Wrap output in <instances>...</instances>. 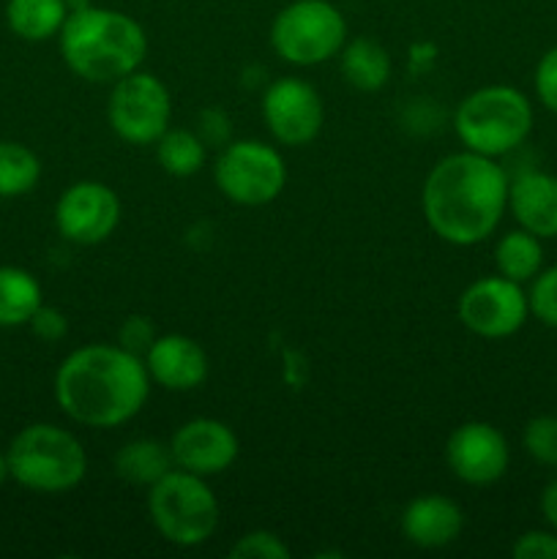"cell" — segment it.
Returning a JSON list of instances; mask_svg holds the SVG:
<instances>
[{"mask_svg": "<svg viewBox=\"0 0 557 559\" xmlns=\"http://www.w3.org/2000/svg\"><path fill=\"white\" fill-rule=\"evenodd\" d=\"M147 516L167 544L197 549L218 530L222 508L208 478L173 467L147 489Z\"/></svg>", "mask_w": 557, "mask_h": 559, "instance_id": "6", "label": "cell"}, {"mask_svg": "<svg viewBox=\"0 0 557 559\" xmlns=\"http://www.w3.org/2000/svg\"><path fill=\"white\" fill-rule=\"evenodd\" d=\"M31 331L33 336L42 338V342L47 344H55L60 342V338H66V333H69V320H66V314L60 309H55V306H38L36 314L31 317Z\"/></svg>", "mask_w": 557, "mask_h": 559, "instance_id": "32", "label": "cell"}, {"mask_svg": "<svg viewBox=\"0 0 557 559\" xmlns=\"http://www.w3.org/2000/svg\"><path fill=\"white\" fill-rule=\"evenodd\" d=\"M533 118V104L519 87L484 85L459 102L453 131L464 151L502 158L528 142Z\"/></svg>", "mask_w": 557, "mask_h": 559, "instance_id": "4", "label": "cell"}, {"mask_svg": "<svg viewBox=\"0 0 557 559\" xmlns=\"http://www.w3.org/2000/svg\"><path fill=\"white\" fill-rule=\"evenodd\" d=\"M446 464L467 486H491L508 473L511 448L506 435L486 420L457 426L446 442Z\"/></svg>", "mask_w": 557, "mask_h": 559, "instance_id": "13", "label": "cell"}, {"mask_svg": "<svg viewBox=\"0 0 557 559\" xmlns=\"http://www.w3.org/2000/svg\"><path fill=\"white\" fill-rule=\"evenodd\" d=\"M42 180V162L22 142L0 140V200L31 194Z\"/></svg>", "mask_w": 557, "mask_h": 559, "instance_id": "24", "label": "cell"}, {"mask_svg": "<svg viewBox=\"0 0 557 559\" xmlns=\"http://www.w3.org/2000/svg\"><path fill=\"white\" fill-rule=\"evenodd\" d=\"M197 134L208 147H224L233 140V126H229V115L222 107L202 109L197 118Z\"/></svg>", "mask_w": 557, "mask_h": 559, "instance_id": "31", "label": "cell"}, {"mask_svg": "<svg viewBox=\"0 0 557 559\" xmlns=\"http://www.w3.org/2000/svg\"><path fill=\"white\" fill-rule=\"evenodd\" d=\"M120 224V197L102 180H76L55 202V227L74 246L104 243Z\"/></svg>", "mask_w": 557, "mask_h": 559, "instance_id": "12", "label": "cell"}, {"mask_svg": "<svg viewBox=\"0 0 557 559\" xmlns=\"http://www.w3.org/2000/svg\"><path fill=\"white\" fill-rule=\"evenodd\" d=\"M508 211L517 224L541 240L557 238V178L544 169H524L508 183Z\"/></svg>", "mask_w": 557, "mask_h": 559, "instance_id": "16", "label": "cell"}, {"mask_svg": "<svg viewBox=\"0 0 557 559\" xmlns=\"http://www.w3.org/2000/svg\"><path fill=\"white\" fill-rule=\"evenodd\" d=\"M462 527V508L446 495H420L402 511V535L418 549H446Z\"/></svg>", "mask_w": 557, "mask_h": 559, "instance_id": "17", "label": "cell"}, {"mask_svg": "<svg viewBox=\"0 0 557 559\" xmlns=\"http://www.w3.org/2000/svg\"><path fill=\"white\" fill-rule=\"evenodd\" d=\"M9 473L36 495H66L87 475V453L80 437L55 424H31L11 440Z\"/></svg>", "mask_w": 557, "mask_h": 559, "instance_id": "5", "label": "cell"}, {"mask_svg": "<svg viewBox=\"0 0 557 559\" xmlns=\"http://www.w3.org/2000/svg\"><path fill=\"white\" fill-rule=\"evenodd\" d=\"M60 58L71 74L91 85H112L147 58L145 27L131 14L104 5L71 11L58 33Z\"/></svg>", "mask_w": 557, "mask_h": 559, "instance_id": "3", "label": "cell"}, {"mask_svg": "<svg viewBox=\"0 0 557 559\" xmlns=\"http://www.w3.org/2000/svg\"><path fill=\"white\" fill-rule=\"evenodd\" d=\"M530 314L546 328L557 331V265L544 267L538 276L530 282Z\"/></svg>", "mask_w": 557, "mask_h": 559, "instance_id": "26", "label": "cell"}, {"mask_svg": "<svg viewBox=\"0 0 557 559\" xmlns=\"http://www.w3.org/2000/svg\"><path fill=\"white\" fill-rule=\"evenodd\" d=\"M213 183L233 205L260 207L287 186V164L278 147L262 140H229L218 147Z\"/></svg>", "mask_w": 557, "mask_h": 559, "instance_id": "8", "label": "cell"}, {"mask_svg": "<svg viewBox=\"0 0 557 559\" xmlns=\"http://www.w3.org/2000/svg\"><path fill=\"white\" fill-rule=\"evenodd\" d=\"M336 58L344 82L353 85L355 91L377 93L391 80V55L375 38H347Z\"/></svg>", "mask_w": 557, "mask_h": 559, "instance_id": "18", "label": "cell"}, {"mask_svg": "<svg viewBox=\"0 0 557 559\" xmlns=\"http://www.w3.org/2000/svg\"><path fill=\"white\" fill-rule=\"evenodd\" d=\"M9 478H11V473H9V459H5V453H0V486H3Z\"/></svg>", "mask_w": 557, "mask_h": 559, "instance_id": "34", "label": "cell"}, {"mask_svg": "<svg viewBox=\"0 0 557 559\" xmlns=\"http://www.w3.org/2000/svg\"><path fill=\"white\" fill-rule=\"evenodd\" d=\"M69 20L66 0H9L5 22L9 31L22 41H47L58 36Z\"/></svg>", "mask_w": 557, "mask_h": 559, "instance_id": "20", "label": "cell"}, {"mask_svg": "<svg viewBox=\"0 0 557 559\" xmlns=\"http://www.w3.org/2000/svg\"><path fill=\"white\" fill-rule=\"evenodd\" d=\"M145 360L120 344H85L55 371V402L66 418L87 429L129 424L151 396Z\"/></svg>", "mask_w": 557, "mask_h": 559, "instance_id": "2", "label": "cell"}, {"mask_svg": "<svg viewBox=\"0 0 557 559\" xmlns=\"http://www.w3.org/2000/svg\"><path fill=\"white\" fill-rule=\"evenodd\" d=\"M42 304V284L33 273L25 267L0 265V328L27 325Z\"/></svg>", "mask_w": 557, "mask_h": 559, "instance_id": "21", "label": "cell"}, {"mask_svg": "<svg viewBox=\"0 0 557 559\" xmlns=\"http://www.w3.org/2000/svg\"><path fill=\"white\" fill-rule=\"evenodd\" d=\"M262 120L284 147H304L320 136L325 104L317 87L300 76H278L262 93Z\"/></svg>", "mask_w": 557, "mask_h": 559, "instance_id": "11", "label": "cell"}, {"mask_svg": "<svg viewBox=\"0 0 557 559\" xmlns=\"http://www.w3.org/2000/svg\"><path fill=\"white\" fill-rule=\"evenodd\" d=\"M289 546L271 530H251L229 549V557L235 559H289Z\"/></svg>", "mask_w": 557, "mask_h": 559, "instance_id": "27", "label": "cell"}, {"mask_svg": "<svg viewBox=\"0 0 557 559\" xmlns=\"http://www.w3.org/2000/svg\"><path fill=\"white\" fill-rule=\"evenodd\" d=\"M495 267L500 276L517 284H530L544 271V243L528 229H511L495 246Z\"/></svg>", "mask_w": 557, "mask_h": 559, "instance_id": "22", "label": "cell"}, {"mask_svg": "<svg viewBox=\"0 0 557 559\" xmlns=\"http://www.w3.org/2000/svg\"><path fill=\"white\" fill-rule=\"evenodd\" d=\"M107 120L126 145H156L173 120V96L156 74L137 69L109 85Z\"/></svg>", "mask_w": 557, "mask_h": 559, "instance_id": "9", "label": "cell"}, {"mask_svg": "<svg viewBox=\"0 0 557 559\" xmlns=\"http://www.w3.org/2000/svg\"><path fill=\"white\" fill-rule=\"evenodd\" d=\"M156 162L173 178H191L205 167L208 145L197 131L169 126L156 140Z\"/></svg>", "mask_w": 557, "mask_h": 559, "instance_id": "23", "label": "cell"}, {"mask_svg": "<svg viewBox=\"0 0 557 559\" xmlns=\"http://www.w3.org/2000/svg\"><path fill=\"white\" fill-rule=\"evenodd\" d=\"M457 314L473 336L497 342L522 331L530 317V300L522 284L495 273L475 278L464 287Z\"/></svg>", "mask_w": 557, "mask_h": 559, "instance_id": "10", "label": "cell"}, {"mask_svg": "<svg viewBox=\"0 0 557 559\" xmlns=\"http://www.w3.org/2000/svg\"><path fill=\"white\" fill-rule=\"evenodd\" d=\"M511 555L517 559H557L555 530H528L513 540Z\"/></svg>", "mask_w": 557, "mask_h": 559, "instance_id": "28", "label": "cell"}, {"mask_svg": "<svg viewBox=\"0 0 557 559\" xmlns=\"http://www.w3.org/2000/svg\"><path fill=\"white\" fill-rule=\"evenodd\" d=\"M511 175L497 158L473 151L442 156L420 189V211L431 233L451 246L484 243L508 211Z\"/></svg>", "mask_w": 557, "mask_h": 559, "instance_id": "1", "label": "cell"}, {"mask_svg": "<svg viewBox=\"0 0 557 559\" xmlns=\"http://www.w3.org/2000/svg\"><path fill=\"white\" fill-rule=\"evenodd\" d=\"M524 453L541 467L557 469V415H535L522 431Z\"/></svg>", "mask_w": 557, "mask_h": 559, "instance_id": "25", "label": "cell"}, {"mask_svg": "<svg viewBox=\"0 0 557 559\" xmlns=\"http://www.w3.org/2000/svg\"><path fill=\"white\" fill-rule=\"evenodd\" d=\"M112 464L120 480L131 486H145V489H151L156 480H162L175 467L167 442L151 440V437H140V440L120 445Z\"/></svg>", "mask_w": 557, "mask_h": 559, "instance_id": "19", "label": "cell"}, {"mask_svg": "<svg viewBox=\"0 0 557 559\" xmlns=\"http://www.w3.org/2000/svg\"><path fill=\"white\" fill-rule=\"evenodd\" d=\"M142 360H145L153 385L173 393H189L200 388L208 380V369H211L202 344L186 333L156 336L147 353L142 355Z\"/></svg>", "mask_w": 557, "mask_h": 559, "instance_id": "15", "label": "cell"}, {"mask_svg": "<svg viewBox=\"0 0 557 559\" xmlns=\"http://www.w3.org/2000/svg\"><path fill=\"white\" fill-rule=\"evenodd\" d=\"M156 336H158V333H156V328H153V322L147 320V317H140V314L126 317V320L120 322V328H118V344H120V347H126L129 353L140 355V358L147 353V347H151L153 338H156Z\"/></svg>", "mask_w": 557, "mask_h": 559, "instance_id": "30", "label": "cell"}, {"mask_svg": "<svg viewBox=\"0 0 557 559\" xmlns=\"http://www.w3.org/2000/svg\"><path fill=\"white\" fill-rule=\"evenodd\" d=\"M541 516L557 533V475L541 491Z\"/></svg>", "mask_w": 557, "mask_h": 559, "instance_id": "33", "label": "cell"}, {"mask_svg": "<svg viewBox=\"0 0 557 559\" xmlns=\"http://www.w3.org/2000/svg\"><path fill=\"white\" fill-rule=\"evenodd\" d=\"M268 38L278 58L311 69L342 52L347 20L331 0H293L273 16Z\"/></svg>", "mask_w": 557, "mask_h": 559, "instance_id": "7", "label": "cell"}, {"mask_svg": "<svg viewBox=\"0 0 557 559\" xmlns=\"http://www.w3.org/2000/svg\"><path fill=\"white\" fill-rule=\"evenodd\" d=\"M169 453L178 469H186L200 478L222 475L238 462L240 442L238 435L224 420L191 418L175 429L169 437Z\"/></svg>", "mask_w": 557, "mask_h": 559, "instance_id": "14", "label": "cell"}, {"mask_svg": "<svg viewBox=\"0 0 557 559\" xmlns=\"http://www.w3.org/2000/svg\"><path fill=\"white\" fill-rule=\"evenodd\" d=\"M533 85L538 102L544 104L549 112L557 115V47L546 49V52L541 55L538 66H535Z\"/></svg>", "mask_w": 557, "mask_h": 559, "instance_id": "29", "label": "cell"}]
</instances>
